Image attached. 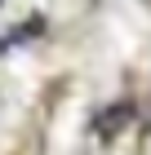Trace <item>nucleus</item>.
<instances>
[{"label": "nucleus", "mask_w": 151, "mask_h": 155, "mask_svg": "<svg viewBox=\"0 0 151 155\" xmlns=\"http://www.w3.org/2000/svg\"><path fill=\"white\" fill-rule=\"evenodd\" d=\"M120 124H129V107H111V120H98V133H116Z\"/></svg>", "instance_id": "obj_1"}]
</instances>
